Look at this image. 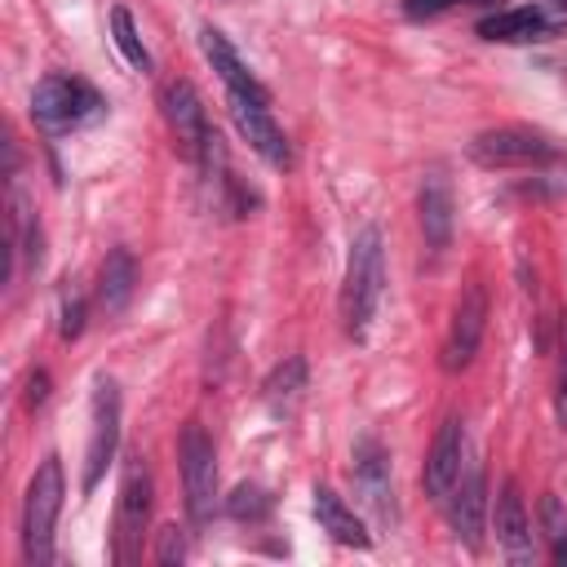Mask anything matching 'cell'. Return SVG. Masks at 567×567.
<instances>
[{
	"label": "cell",
	"mask_w": 567,
	"mask_h": 567,
	"mask_svg": "<svg viewBox=\"0 0 567 567\" xmlns=\"http://www.w3.org/2000/svg\"><path fill=\"white\" fill-rule=\"evenodd\" d=\"M385 292V248H381V230L363 226L350 244V261H346V284H341V323L350 337H363L377 306Z\"/></svg>",
	"instance_id": "1"
},
{
	"label": "cell",
	"mask_w": 567,
	"mask_h": 567,
	"mask_svg": "<svg viewBox=\"0 0 567 567\" xmlns=\"http://www.w3.org/2000/svg\"><path fill=\"white\" fill-rule=\"evenodd\" d=\"M62 509V465L58 456H44L31 487H27V505H22V558L31 567H49L53 563V523Z\"/></svg>",
	"instance_id": "2"
},
{
	"label": "cell",
	"mask_w": 567,
	"mask_h": 567,
	"mask_svg": "<svg viewBox=\"0 0 567 567\" xmlns=\"http://www.w3.org/2000/svg\"><path fill=\"white\" fill-rule=\"evenodd\" d=\"M102 111H106V102L97 97V89L75 75H44L31 93V120L49 133L93 124V120H102Z\"/></svg>",
	"instance_id": "3"
},
{
	"label": "cell",
	"mask_w": 567,
	"mask_h": 567,
	"mask_svg": "<svg viewBox=\"0 0 567 567\" xmlns=\"http://www.w3.org/2000/svg\"><path fill=\"white\" fill-rule=\"evenodd\" d=\"M177 456H182L186 514H190L195 523H204V518H213V505H217V452H213V439L204 434L199 421H186V425H182Z\"/></svg>",
	"instance_id": "4"
},
{
	"label": "cell",
	"mask_w": 567,
	"mask_h": 567,
	"mask_svg": "<svg viewBox=\"0 0 567 567\" xmlns=\"http://www.w3.org/2000/svg\"><path fill=\"white\" fill-rule=\"evenodd\" d=\"M146 523H151V470L142 456H128L124 478H120V501H115V558L120 563L137 558Z\"/></svg>",
	"instance_id": "5"
},
{
	"label": "cell",
	"mask_w": 567,
	"mask_h": 567,
	"mask_svg": "<svg viewBox=\"0 0 567 567\" xmlns=\"http://www.w3.org/2000/svg\"><path fill=\"white\" fill-rule=\"evenodd\" d=\"M120 443V390L115 381H97L93 390V430H89V456H84V492H93L115 456Z\"/></svg>",
	"instance_id": "6"
},
{
	"label": "cell",
	"mask_w": 567,
	"mask_h": 567,
	"mask_svg": "<svg viewBox=\"0 0 567 567\" xmlns=\"http://www.w3.org/2000/svg\"><path fill=\"white\" fill-rule=\"evenodd\" d=\"M470 155L487 168H509V164H549L554 146L532 128H487L470 142Z\"/></svg>",
	"instance_id": "7"
},
{
	"label": "cell",
	"mask_w": 567,
	"mask_h": 567,
	"mask_svg": "<svg viewBox=\"0 0 567 567\" xmlns=\"http://www.w3.org/2000/svg\"><path fill=\"white\" fill-rule=\"evenodd\" d=\"M230 97V120L235 128L248 137V146L270 164V168H288L292 164V151H288V137L284 128L270 120V102H252L244 93H226Z\"/></svg>",
	"instance_id": "8"
},
{
	"label": "cell",
	"mask_w": 567,
	"mask_h": 567,
	"mask_svg": "<svg viewBox=\"0 0 567 567\" xmlns=\"http://www.w3.org/2000/svg\"><path fill=\"white\" fill-rule=\"evenodd\" d=\"M483 323H487V292L483 284H465L456 310H452V328H447V346H443V368L456 372L474 359L478 341H483Z\"/></svg>",
	"instance_id": "9"
},
{
	"label": "cell",
	"mask_w": 567,
	"mask_h": 567,
	"mask_svg": "<svg viewBox=\"0 0 567 567\" xmlns=\"http://www.w3.org/2000/svg\"><path fill=\"white\" fill-rule=\"evenodd\" d=\"M461 461H465V425H461V416H447L439 425V434L430 443V456H425V470H421L430 501H439V505L447 501V492L461 478Z\"/></svg>",
	"instance_id": "10"
},
{
	"label": "cell",
	"mask_w": 567,
	"mask_h": 567,
	"mask_svg": "<svg viewBox=\"0 0 567 567\" xmlns=\"http://www.w3.org/2000/svg\"><path fill=\"white\" fill-rule=\"evenodd\" d=\"M447 518H452V532L470 545V549H478L483 545V514H487V478H483V465H470L461 478H456V487L447 492Z\"/></svg>",
	"instance_id": "11"
},
{
	"label": "cell",
	"mask_w": 567,
	"mask_h": 567,
	"mask_svg": "<svg viewBox=\"0 0 567 567\" xmlns=\"http://www.w3.org/2000/svg\"><path fill=\"white\" fill-rule=\"evenodd\" d=\"M164 115H168V124H173L182 151H186V155H204L213 128H208V120H204V106H199V93L190 89V80H173V84L164 89Z\"/></svg>",
	"instance_id": "12"
},
{
	"label": "cell",
	"mask_w": 567,
	"mask_h": 567,
	"mask_svg": "<svg viewBox=\"0 0 567 567\" xmlns=\"http://www.w3.org/2000/svg\"><path fill=\"white\" fill-rule=\"evenodd\" d=\"M199 44H204V53H208V62H213V71L221 75V84H226V93H244V97H252V102H270V93H266V84L239 62V53L226 44V35L217 31V27H204L199 31Z\"/></svg>",
	"instance_id": "13"
},
{
	"label": "cell",
	"mask_w": 567,
	"mask_h": 567,
	"mask_svg": "<svg viewBox=\"0 0 567 567\" xmlns=\"http://www.w3.org/2000/svg\"><path fill=\"white\" fill-rule=\"evenodd\" d=\"M492 527H496L501 549H505L514 563H532V523H527L518 483H505V487H501L496 509H492Z\"/></svg>",
	"instance_id": "14"
},
{
	"label": "cell",
	"mask_w": 567,
	"mask_h": 567,
	"mask_svg": "<svg viewBox=\"0 0 567 567\" xmlns=\"http://www.w3.org/2000/svg\"><path fill=\"white\" fill-rule=\"evenodd\" d=\"M421 230L434 252H443L452 239V186L443 173H425L421 182Z\"/></svg>",
	"instance_id": "15"
},
{
	"label": "cell",
	"mask_w": 567,
	"mask_h": 567,
	"mask_svg": "<svg viewBox=\"0 0 567 567\" xmlns=\"http://www.w3.org/2000/svg\"><path fill=\"white\" fill-rule=\"evenodd\" d=\"M315 518H319V527H323L332 540H341V545H354V549H368V545H372V536L363 532V518H359L332 487H315Z\"/></svg>",
	"instance_id": "16"
},
{
	"label": "cell",
	"mask_w": 567,
	"mask_h": 567,
	"mask_svg": "<svg viewBox=\"0 0 567 567\" xmlns=\"http://www.w3.org/2000/svg\"><path fill=\"white\" fill-rule=\"evenodd\" d=\"M133 284H137V266H133V252L128 248H111L102 270H97V306L102 310H124L128 297H133Z\"/></svg>",
	"instance_id": "17"
},
{
	"label": "cell",
	"mask_w": 567,
	"mask_h": 567,
	"mask_svg": "<svg viewBox=\"0 0 567 567\" xmlns=\"http://www.w3.org/2000/svg\"><path fill=\"white\" fill-rule=\"evenodd\" d=\"M350 474H354L363 501L377 505V509L385 514V496H390V461H385V452H381L377 439H363V443L354 447V470H350Z\"/></svg>",
	"instance_id": "18"
},
{
	"label": "cell",
	"mask_w": 567,
	"mask_h": 567,
	"mask_svg": "<svg viewBox=\"0 0 567 567\" xmlns=\"http://www.w3.org/2000/svg\"><path fill=\"white\" fill-rule=\"evenodd\" d=\"M478 35H483V40H501V44H523V40L545 35V13H540L536 4L501 9V13H492V18L478 22Z\"/></svg>",
	"instance_id": "19"
},
{
	"label": "cell",
	"mask_w": 567,
	"mask_h": 567,
	"mask_svg": "<svg viewBox=\"0 0 567 567\" xmlns=\"http://www.w3.org/2000/svg\"><path fill=\"white\" fill-rule=\"evenodd\" d=\"M301 390H306V363H301L297 354H292V359H284V363L266 377V403H270L275 412H284Z\"/></svg>",
	"instance_id": "20"
},
{
	"label": "cell",
	"mask_w": 567,
	"mask_h": 567,
	"mask_svg": "<svg viewBox=\"0 0 567 567\" xmlns=\"http://www.w3.org/2000/svg\"><path fill=\"white\" fill-rule=\"evenodd\" d=\"M111 35H115V44H120V53H124V62H128V66L151 71V53H146L142 35H137V27H133V13H128L124 4H115V9H111Z\"/></svg>",
	"instance_id": "21"
},
{
	"label": "cell",
	"mask_w": 567,
	"mask_h": 567,
	"mask_svg": "<svg viewBox=\"0 0 567 567\" xmlns=\"http://www.w3.org/2000/svg\"><path fill=\"white\" fill-rule=\"evenodd\" d=\"M540 532H545V540H549L554 563H567V505H563L554 492L540 501Z\"/></svg>",
	"instance_id": "22"
},
{
	"label": "cell",
	"mask_w": 567,
	"mask_h": 567,
	"mask_svg": "<svg viewBox=\"0 0 567 567\" xmlns=\"http://www.w3.org/2000/svg\"><path fill=\"white\" fill-rule=\"evenodd\" d=\"M266 496H261V487H248V483H239L235 492H230V501H226V514L230 518H261L266 514Z\"/></svg>",
	"instance_id": "23"
},
{
	"label": "cell",
	"mask_w": 567,
	"mask_h": 567,
	"mask_svg": "<svg viewBox=\"0 0 567 567\" xmlns=\"http://www.w3.org/2000/svg\"><path fill=\"white\" fill-rule=\"evenodd\" d=\"M155 558H159L164 567L182 563V558H186V536H182L177 527H159V545H155Z\"/></svg>",
	"instance_id": "24"
},
{
	"label": "cell",
	"mask_w": 567,
	"mask_h": 567,
	"mask_svg": "<svg viewBox=\"0 0 567 567\" xmlns=\"http://www.w3.org/2000/svg\"><path fill=\"white\" fill-rule=\"evenodd\" d=\"M452 4H474V0H403V13L408 18H439Z\"/></svg>",
	"instance_id": "25"
},
{
	"label": "cell",
	"mask_w": 567,
	"mask_h": 567,
	"mask_svg": "<svg viewBox=\"0 0 567 567\" xmlns=\"http://www.w3.org/2000/svg\"><path fill=\"white\" fill-rule=\"evenodd\" d=\"M80 332H84V301L75 297V301L62 306V337L71 341V337H80Z\"/></svg>",
	"instance_id": "26"
},
{
	"label": "cell",
	"mask_w": 567,
	"mask_h": 567,
	"mask_svg": "<svg viewBox=\"0 0 567 567\" xmlns=\"http://www.w3.org/2000/svg\"><path fill=\"white\" fill-rule=\"evenodd\" d=\"M558 425L567 430V319H563V372H558Z\"/></svg>",
	"instance_id": "27"
},
{
	"label": "cell",
	"mask_w": 567,
	"mask_h": 567,
	"mask_svg": "<svg viewBox=\"0 0 567 567\" xmlns=\"http://www.w3.org/2000/svg\"><path fill=\"white\" fill-rule=\"evenodd\" d=\"M44 399H49V377H44V372H35V377L27 381V403H31V408H40Z\"/></svg>",
	"instance_id": "28"
}]
</instances>
